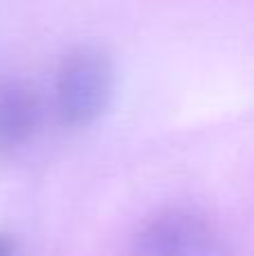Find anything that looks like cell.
I'll list each match as a JSON object with an SVG mask.
<instances>
[{"label": "cell", "instance_id": "obj_4", "mask_svg": "<svg viewBox=\"0 0 254 256\" xmlns=\"http://www.w3.org/2000/svg\"><path fill=\"white\" fill-rule=\"evenodd\" d=\"M0 256H14L12 240H9L4 234H0Z\"/></svg>", "mask_w": 254, "mask_h": 256}, {"label": "cell", "instance_id": "obj_3", "mask_svg": "<svg viewBox=\"0 0 254 256\" xmlns=\"http://www.w3.org/2000/svg\"><path fill=\"white\" fill-rule=\"evenodd\" d=\"M38 94L18 76H0V153H12L36 132Z\"/></svg>", "mask_w": 254, "mask_h": 256}, {"label": "cell", "instance_id": "obj_1", "mask_svg": "<svg viewBox=\"0 0 254 256\" xmlns=\"http://www.w3.org/2000/svg\"><path fill=\"white\" fill-rule=\"evenodd\" d=\"M112 63L94 45L74 48L61 61L54 81V97L68 126L92 124L110 102Z\"/></svg>", "mask_w": 254, "mask_h": 256}, {"label": "cell", "instance_id": "obj_2", "mask_svg": "<svg viewBox=\"0 0 254 256\" xmlns=\"http://www.w3.org/2000/svg\"><path fill=\"white\" fill-rule=\"evenodd\" d=\"M130 256H232L223 234L187 209H164L142 222Z\"/></svg>", "mask_w": 254, "mask_h": 256}]
</instances>
